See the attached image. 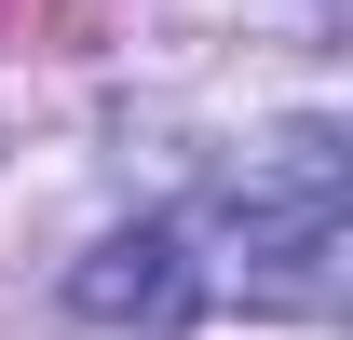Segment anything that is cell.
I'll use <instances>...</instances> for the list:
<instances>
[{"label":"cell","mask_w":353,"mask_h":340,"mask_svg":"<svg viewBox=\"0 0 353 340\" xmlns=\"http://www.w3.org/2000/svg\"><path fill=\"white\" fill-rule=\"evenodd\" d=\"M218 286L272 313L340 299V123H285L245 150V177L218 191Z\"/></svg>","instance_id":"cell-1"},{"label":"cell","mask_w":353,"mask_h":340,"mask_svg":"<svg viewBox=\"0 0 353 340\" xmlns=\"http://www.w3.org/2000/svg\"><path fill=\"white\" fill-rule=\"evenodd\" d=\"M68 299H82L95 327H176V313L204 299V272H190V232H176V218H136V232H109V245L68 272Z\"/></svg>","instance_id":"cell-2"}]
</instances>
